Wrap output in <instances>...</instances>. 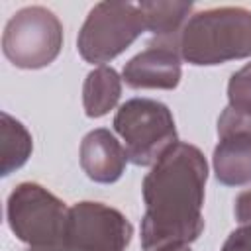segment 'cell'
<instances>
[{
    "label": "cell",
    "instance_id": "11",
    "mask_svg": "<svg viewBox=\"0 0 251 251\" xmlns=\"http://www.w3.org/2000/svg\"><path fill=\"white\" fill-rule=\"evenodd\" d=\"M120 96V80L114 69L100 67L88 75L84 86V106L88 116L106 114Z\"/></svg>",
    "mask_w": 251,
    "mask_h": 251
},
{
    "label": "cell",
    "instance_id": "4",
    "mask_svg": "<svg viewBox=\"0 0 251 251\" xmlns=\"http://www.w3.org/2000/svg\"><path fill=\"white\" fill-rule=\"evenodd\" d=\"M114 126L126 139V155L135 165H149L175 145L173 118L167 106L153 100H129L120 108Z\"/></svg>",
    "mask_w": 251,
    "mask_h": 251
},
{
    "label": "cell",
    "instance_id": "9",
    "mask_svg": "<svg viewBox=\"0 0 251 251\" xmlns=\"http://www.w3.org/2000/svg\"><path fill=\"white\" fill-rule=\"evenodd\" d=\"M171 45H157L151 47L137 57H133L127 67L124 69V78L133 88L145 86H159V88H173L178 82L180 67L178 59Z\"/></svg>",
    "mask_w": 251,
    "mask_h": 251
},
{
    "label": "cell",
    "instance_id": "13",
    "mask_svg": "<svg viewBox=\"0 0 251 251\" xmlns=\"http://www.w3.org/2000/svg\"><path fill=\"white\" fill-rule=\"evenodd\" d=\"M229 100H231V112L251 118V65L241 69L237 75H233L229 82Z\"/></svg>",
    "mask_w": 251,
    "mask_h": 251
},
{
    "label": "cell",
    "instance_id": "3",
    "mask_svg": "<svg viewBox=\"0 0 251 251\" xmlns=\"http://www.w3.org/2000/svg\"><path fill=\"white\" fill-rule=\"evenodd\" d=\"M143 29L139 4L100 2L90 12L78 35V51L90 63H104L122 53Z\"/></svg>",
    "mask_w": 251,
    "mask_h": 251
},
{
    "label": "cell",
    "instance_id": "10",
    "mask_svg": "<svg viewBox=\"0 0 251 251\" xmlns=\"http://www.w3.org/2000/svg\"><path fill=\"white\" fill-rule=\"evenodd\" d=\"M126 151L106 131L96 129L84 137L82 143V167L86 175L98 182H112L122 175Z\"/></svg>",
    "mask_w": 251,
    "mask_h": 251
},
{
    "label": "cell",
    "instance_id": "7",
    "mask_svg": "<svg viewBox=\"0 0 251 251\" xmlns=\"http://www.w3.org/2000/svg\"><path fill=\"white\" fill-rule=\"evenodd\" d=\"M131 237L126 218L98 202H80L69 210L65 247L69 251H122Z\"/></svg>",
    "mask_w": 251,
    "mask_h": 251
},
{
    "label": "cell",
    "instance_id": "1",
    "mask_svg": "<svg viewBox=\"0 0 251 251\" xmlns=\"http://www.w3.org/2000/svg\"><path fill=\"white\" fill-rule=\"evenodd\" d=\"M206 182V161L186 143H175L145 176L143 247L163 251L196 239L202 229L200 204Z\"/></svg>",
    "mask_w": 251,
    "mask_h": 251
},
{
    "label": "cell",
    "instance_id": "6",
    "mask_svg": "<svg viewBox=\"0 0 251 251\" xmlns=\"http://www.w3.org/2000/svg\"><path fill=\"white\" fill-rule=\"evenodd\" d=\"M8 220L14 233L35 249L65 243L69 214L65 206L37 184H20L8 200Z\"/></svg>",
    "mask_w": 251,
    "mask_h": 251
},
{
    "label": "cell",
    "instance_id": "8",
    "mask_svg": "<svg viewBox=\"0 0 251 251\" xmlns=\"http://www.w3.org/2000/svg\"><path fill=\"white\" fill-rule=\"evenodd\" d=\"M222 143L216 147V175L224 184H243L251 180V118L227 108L220 120Z\"/></svg>",
    "mask_w": 251,
    "mask_h": 251
},
{
    "label": "cell",
    "instance_id": "12",
    "mask_svg": "<svg viewBox=\"0 0 251 251\" xmlns=\"http://www.w3.org/2000/svg\"><path fill=\"white\" fill-rule=\"evenodd\" d=\"M145 25L159 37H175L180 22L192 10L190 2H141Z\"/></svg>",
    "mask_w": 251,
    "mask_h": 251
},
{
    "label": "cell",
    "instance_id": "15",
    "mask_svg": "<svg viewBox=\"0 0 251 251\" xmlns=\"http://www.w3.org/2000/svg\"><path fill=\"white\" fill-rule=\"evenodd\" d=\"M163 251H190V249H186L184 245H180V247H169V249H163Z\"/></svg>",
    "mask_w": 251,
    "mask_h": 251
},
{
    "label": "cell",
    "instance_id": "14",
    "mask_svg": "<svg viewBox=\"0 0 251 251\" xmlns=\"http://www.w3.org/2000/svg\"><path fill=\"white\" fill-rule=\"evenodd\" d=\"M222 251H251V226L233 231Z\"/></svg>",
    "mask_w": 251,
    "mask_h": 251
},
{
    "label": "cell",
    "instance_id": "5",
    "mask_svg": "<svg viewBox=\"0 0 251 251\" xmlns=\"http://www.w3.org/2000/svg\"><path fill=\"white\" fill-rule=\"evenodd\" d=\"M63 41V27L55 14L43 6H27L16 12L4 31L6 57L25 69L49 65Z\"/></svg>",
    "mask_w": 251,
    "mask_h": 251
},
{
    "label": "cell",
    "instance_id": "2",
    "mask_svg": "<svg viewBox=\"0 0 251 251\" xmlns=\"http://www.w3.org/2000/svg\"><path fill=\"white\" fill-rule=\"evenodd\" d=\"M180 53L192 65L251 55V12L224 6L194 14L180 31Z\"/></svg>",
    "mask_w": 251,
    "mask_h": 251
}]
</instances>
